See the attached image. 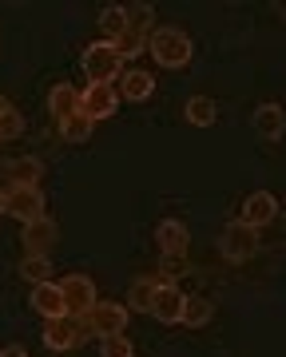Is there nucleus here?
Listing matches in <instances>:
<instances>
[{"label":"nucleus","instance_id":"17","mask_svg":"<svg viewBox=\"0 0 286 357\" xmlns=\"http://www.w3.org/2000/svg\"><path fill=\"white\" fill-rule=\"evenodd\" d=\"M255 131H259L262 139H283V131H286L283 103H262L259 112H255Z\"/></svg>","mask_w":286,"mask_h":357},{"label":"nucleus","instance_id":"7","mask_svg":"<svg viewBox=\"0 0 286 357\" xmlns=\"http://www.w3.org/2000/svg\"><path fill=\"white\" fill-rule=\"evenodd\" d=\"M88 333H100V342L104 337H116V333L128 330V306H119V302H96L91 314L84 318Z\"/></svg>","mask_w":286,"mask_h":357},{"label":"nucleus","instance_id":"9","mask_svg":"<svg viewBox=\"0 0 286 357\" xmlns=\"http://www.w3.org/2000/svg\"><path fill=\"white\" fill-rule=\"evenodd\" d=\"M4 215L20 218L24 227L44 218V195H40V187H8L4 191Z\"/></svg>","mask_w":286,"mask_h":357},{"label":"nucleus","instance_id":"21","mask_svg":"<svg viewBox=\"0 0 286 357\" xmlns=\"http://www.w3.org/2000/svg\"><path fill=\"white\" fill-rule=\"evenodd\" d=\"M123 28H128V8L123 4H107L104 13H100V32H104V40L116 44L123 36Z\"/></svg>","mask_w":286,"mask_h":357},{"label":"nucleus","instance_id":"26","mask_svg":"<svg viewBox=\"0 0 286 357\" xmlns=\"http://www.w3.org/2000/svg\"><path fill=\"white\" fill-rule=\"evenodd\" d=\"M100 357H135V345H131L128 333H116V337L100 342Z\"/></svg>","mask_w":286,"mask_h":357},{"label":"nucleus","instance_id":"10","mask_svg":"<svg viewBox=\"0 0 286 357\" xmlns=\"http://www.w3.org/2000/svg\"><path fill=\"white\" fill-rule=\"evenodd\" d=\"M278 218V199H274L271 191H250L247 199H243V206H239V222L250 230H262L266 222H274Z\"/></svg>","mask_w":286,"mask_h":357},{"label":"nucleus","instance_id":"28","mask_svg":"<svg viewBox=\"0 0 286 357\" xmlns=\"http://www.w3.org/2000/svg\"><path fill=\"white\" fill-rule=\"evenodd\" d=\"M0 357H28L20 345H8V349H0Z\"/></svg>","mask_w":286,"mask_h":357},{"label":"nucleus","instance_id":"6","mask_svg":"<svg viewBox=\"0 0 286 357\" xmlns=\"http://www.w3.org/2000/svg\"><path fill=\"white\" fill-rule=\"evenodd\" d=\"M119 107V96H116V84H88V88L80 91V115L91 119V123H100L107 115H116Z\"/></svg>","mask_w":286,"mask_h":357},{"label":"nucleus","instance_id":"8","mask_svg":"<svg viewBox=\"0 0 286 357\" xmlns=\"http://www.w3.org/2000/svg\"><path fill=\"white\" fill-rule=\"evenodd\" d=\"M88 337V326L80 318H52V321H44V345L48 349H56V354H68V349H76L80 342Z\"/></svg>","mask_w":286,"mask_h":357},{"label":"nucleus","instance_id":"16","mask_svg":"<svg viewBox=\"0 0 286 357\" xmlns=\"http://www.w3.org/2000/svg\"><path fill=\"white\" fill-rule=\"evenodd\" d=\"M48 112H52L56 123L72 119V115L80 112V91L72 88V84H56V88L48 91Z\"/></svg>","mask_w":286,"mask_h":357},{"label":"nucleus","instance_id":"22","mask_svg":"<svg viewBox=\"0 0 286 357\" xmlns=\"http://www.w3.org/2000/svg\"><path fill=\"white\" fill-rule=\"evenodd\" d=\"M211 318H215V306H211L207 298H187V302H183V326L199 330V326H207Z\"/></svg>","mask_w":286,"mask_h":357},{"label":"nucleus","instance_id":"19","mask_svg":"<svg viewBox=\"0 0 286 357\" xmlns=\"http://www.w3.org/2000/svg\"><path fill=\"white\" fill-rule=\"evenodd\" d=\"M183 119H187L191 128H211V123L219 119V103L211 100V96H191L187 107H183Z\"/></svg>","mask_w":286,"mask_h":357},{"label":"nucleus","instance_id":"15","mask_svg":"<svg viewBox=\"0 0 286 357\" xmlns=\"http://www.w3.org/2000/svg\"><path fill=\"white\" fill-rule=\"evenodd\" d=\"M32 310L44 321L64 318L68 306H64V294H60V282H40V286H32Z\"/></svg>","mask_w":286,"mask_h":357},{"label":"nucleus","instance_id":"3","mask_svg":"<svg viewBox=\"0 0 286 357\" xmlns=\"http://www.w3.org/2000/svg\"><path fill=\"white\" fill-rule=\"evenodd\" d=\"M151 28H156V13H151V4H131V8H128V28H123V36L116 40L119 56H135V52L147 48Z\"/></svg>","mask_w":286,"mask_h":357},{"label":"nucleus","instance_id":"1","mask_svg":"<svg viewBox=\"0 0 286 357\" xmlns=\"http://www.w3.org/2000/svg\"><path fill=\"white\" fill-rule=\"evenodd\" d=\"M143 52H151V60H156L159 68H187L191 56H195V40L175 24H156Z\"/></svg>","mask_w":286,"mask_h":357},{"label":"nucleus","instance_id":"12","mask_svg":"<svg viewBox=\"0 0 286 357\" xmlns=\"http://www.w3.org/2000/svg\"><path fill=\"white\" fill-rule=\"evenodd\" d=\"M56 238H60V227H56V222H52L48 215L36 218V222H28L24 234H20V243H24V255H40V258L52 255Z\"/></svg>","mask_w":286,"mask_h":357},{"label":"nucleus","instance_id":"24","mask_svg":"<svg viewBox=\"0 0 286 357\" xmlns=\"http://www.w3.org/2000/svg\"><path fill=\"white\" fill-rule=\"evenodd\" d=\"M20 131H24V119H20V112H16L8 100H0V143L16 139Z\"/></svg>","mask_w":286,"mask_h":357},{"label":"nucleus","instance_id":"14","mask_svg":"<svg viewBox=\"0 0 286 357\" xmlns=\"http://www.w3.org/2000/svg\"><path fill=\"white\" fill-rule=\"evenodd\" d=\"M151 91H156L151 72H143V68H128V72H119V88H116L119 100L143 103V100H151Z\"/></svg>","mask_w":286,"mask_h":357},{"label":"nucleus","instance_id":"29","mask_svg":"<svg viewBox=\"0 0 286 357\" xmlns=\"http://www.w3.org/2000/svg\"><path fill=\"white\" fill-rule=\"evenodd\" d=\"M0 215H4V195H0Z\"/></svg>","mask_w":286,"mask_h":357},{"label":"nucleus","instance_id":"25","mask_svg":"<svg viewBox=\"0 0 286 357\" xmlns=\"http://www.w3.org/2000/svg\"><path fill=\"white\" fill-rule=\"evenodd\" d=\"M60 128V135H64V143H88V135H91V119H84V115H72V119H64V123H56Z\"/></svg>","mask_w":286,"mask_h":357},{"label":"nucleus","instance_id":"2","mask_svg":"<svg viewBox=\"0 0 286 357\" xmlns=\"http://www.w3.org/2000/svg\"><path fill=\"white\" fill-rule=\"evenodd\" d=\"M80 68H84L88 84H112V79H119V72H123V56H119L116 44L96 40V44H88V48H84Z\"/></svg>","mask_w":286,"mask_h":357},{"label":"nucleus","instance_id":"13","mask_svg":"<svg viewBox=\"0 0 286 357\" xmlns=\"http://www.w3.org/2000/svg\"><path fill=\"white\" fill-rule=\"evenodd\" d=\"M183 302H187V294L175 282H159L156 302H151V318H159L163 326H175V321H183Z\"/></svg>","mask_w":286,"mask_h":357},{"label":"nucleus","instance_id":"23","mask_svg":"<svg viewBox=\"0 0 286 357\" xmlns=\"http://www.w3.org/2000/svg\"><path fill=\"white\" fill-rule=\"evenodd\" d=\"M20 274H24L32 286H40V282H52V258L24 255V262H20Z\"/></svg>","mask_w":286,"mask_h":357},{"label":"nucleus","instance_id":"20","mask_svg":"<svg viewBox=\"0 0 286 357\" xmlns=\"http://www.w3.org/2000/svg\"><path fill=\"white\" fill-rule=\"evenodd\" d=\"M156 290H159V278H135L128 290V314H151V302H156Z\"/></svg>","mask_w":286,"mask_h":357},{"label":"nucleus","instance_id":"18","mask_svg":"<svg viewBox=\"0 0 286 357\" xmlns=\"http://www.w3.org/2000/svg\"><path fill=\"white\" fill-rule=\"evenodd\" d=\"M8 178H13V187H40L44 163H40L36 155H20V159L8 163Z\"/></svg>","mask_w":286,"mask_h":357},{"label":"nucleus","instance_id":"27","mask_svg":"<svg viewBox=\"0 0 286 357\" xmlns=\"http://www.w3.org/2000/svg\"><path fill=\"white\" fill-rule=\"evenodd\" d=\"M163 270H167V278L159 282H175L179 274H187V258H163Z\"/></svg>","mask_w":286,"mask_h":357},{"label":"nucleus","instance_id":"11","mask_svg":"<svg viewBox=\"0 0 286 357\" xmlns=\"http://www.w3.org/2000/svg\"><path fill=\"white\" fill-rule=\"evenodd\" d=\"M156 243H159V255L163 258H187V250H191V230L179 218H163L156 227Z\"/></svg>","mask_w":286,"mask_h":357},{"label":"nucleus","instance_id":"4","mask_svg":"<svg viewBox=\"0 0 286 357\" xmlns=\"http://www.w3.org/2000/svg\"><path fill=\"white\" fill-rule=\"evenodd\" d=\"M60 294H64V306H68V318H88L91 306L100 302L96 298V282L88 278V274H68L64 282H60Z\"/></svg>","mask_w":286,"mask_h":357},{"label":"nucleus","instance_id":"5","mask_svg":"<svg viewBox=\"0 0 286 357\" xmlns=\"http://www.w3.org/2000/svg\"><path fill=\"white\" fill-rule=\"evenodd\" d=\"M219 250L227 262H250V258L259 255V230L243 227V222H231V227L223 230Z\"/></svg>","mask_w":286,"mask_h":357}]
</instances>
